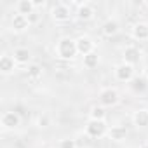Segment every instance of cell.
<instances>
[{"label":"cell","mask_w":148,"mask_h":148,"mask_svg":"<svg viewBox=\"0 0 148 148\" xmlns=\"http://www.w3.org/2000/svg\"><path fill=\"white\" fill-rule=\"evenodd\" d=\"M120 32V25H119V21L117 19H106L103 25H101V33H103V37H106V38H112V37H115L117 33Z\"/></svg>","instance_id":"cell-12"},{"label":"cell","mask_w":148,"mask_h":148,"mask_svg":"<svg viewBox=\"0 0 148 148\" xmlns=\"http://www.w3.org/2000/svg\"><path fill=\"white\" fill-rule=\"evenodd\" d=\"M94 14H96V11L89 2H80L77 7V12H75L79 21H91L94 18Z\"/></svg>","instance_id":"cell-9"},{"label":"cell","mask_w":148,"mask_h":148,"mask_svg":"<svg viewBox=\"0 0 148 148\" xmlns=\"http://www.w3.org/2000/svg\"><path fill=\"white\" fill-rule=\"evenodd\" d=\"M58 148H79V146H77V141L73 139V138H64V139L59 141Z\"/></svg>","instance_id":"cell-23"},{"label":"cell","mask_w":148,"mask_h":148,"mask_svg":"<svg viewBox=\"0 0 148 148\" xmlns=\"http://www.w3.org/2000/svg\"><path fill=\"white\" fill-rule=\"evenodd\" d=\"M52 148H56V146H52Z\"/></svg>","instance_id":"cell-26"},{"label":"cell","mask_w":148,"mask_h":148,"mask_svg":"<svg viewBox=\"0 0 148 148\" xmlns=\"http://www.w3.org/2000/svg\"><path fill=\"white\" fill-rule=\"evenodd\" d=\"M33 12H37V7H35L33 0H19V2H16V14H21V16L28 18Z\"/></svg>","instance_id":"cell-14"},{"label":"cell","mask_w":148,"mask_h":148,"mask_svg":"<svg viewBox=\"0 0 148 148\" xmlns=\"http://www.w3.org/2000/svg\"><path fill=\"white\" fill-rule=\"evenodd\" d=\"M132 124L139 129L148 127V108H138L132 112Z\"/></svg>","instance_id":"cell-15"},{"label":"cell","mask_w":148,"mask_h":148,"mask_svg":"<svg viewBox=\"0 0 148 148\" xmlns=\"http://www.w3.org/2000/svg\"><path fill=\"white\" fill-rule=\"evenodd\" d=\"M75 42H77V51L80 56H87L94 52V42L89 35H80L79 38H75Z\"/></svg>","instance_id":"cell-7"},{"label":"cell","mask_w":148,"mask_h":148,"mask_svg":"<svg viewBox=\"0 0 148 148\" xmlns=\"http://www.w3.org/2000/svg\"><path fill=\"white\" fill-rule=\"evenodd\" d=\"M146 84H148V79L145 80V79H134L132 80V89L136 91V92H143L145 89H146Z\"/></svg>","instance_id":"cell-22"},{"label":"cell","mask_w":148,"mask_h":148,"mask_svg":"<svg viewBox=\"0 0 148 148\" xmlns=\"http://www.w3.org/2000/svg\"><path fill=\"white\" fill-rule=\"evenodd\" d=\"M131 35L134 40L139 42H148V23L146 21H138L131 28Z\"/></svg>","instance_id":"cell-8"},{"label":"cell","mask_w":148,"mask_h":148,"mask_svg":"<svg viewBox=\"0 0 148 148\" xmlns=\"http://www.w3.org/2000/svg\"><path fill=\"white\" fill-rule=\"evenodd\" d=\"M25 75L28 77V80L37 82V80L42 79V68H40L37 63H30V64L26 66V70H25Z\"/></svg>","instance_id":"cell-17"},{"label":"cell","mask_w":148,"mask_h":148,"mask_svg":"<svg viewBox=\"0 0 148 148\" xmlns=\"http://www.w3.org/2000/svg\"><path fill=\"white\" fill-rule=\"evenodd\" d=\"M105 119H106L105 106H101V105L91 106V110H89V120H105Z\"/></svg>","instance_id":"cell-19"},{"label":"cell","mask_w":148,"mask_h":148,"mask_svg":"<svg viewBox=\"0 0 148 148\" xmlns=\"http://www.w3.org/2000/svg\"><path fill=\"white\" fill-rule=\"evenodd\" d=\"M0 124L5 131H11V129H18L21 125V117L16 113V112H4L2 117H0Z\"/></svg>","instance_id":"cell-6"},{"label":"cell","mask_w":148,"mask_h":148,"mask_svg":"<svg viewBox=\"0 0 148 148\" xmlns=\"http://www.w3.org/2000/svg\"><path fill=\"white\" fill-rule=\"evenodd\" d=\"M108 131H110V127L106 125L105 120H89L86 124V129H84L86 136H89L92 139H99V138L108 136Z\"/></svg>","instance_id":"cell-2"},{"label":"cell","mask_w":148,"mask_h":148,"mask_svg":"<svg viewBox=\"0 0 148 148\" xmlns=\"http://www.w3.org/2000/svg\"><path fill=\"white\" fill-rule=\"evenodd\" d=\"M38 18H40V16H38L37 12H33L32 16H28V21H30V25H35V23H38Z\"/></svg>","instance_id":"cell-24"},{"label":"cell","mask_w":148,"mask_h":148,"mask_svg":"<svg viewBox=\"0 0 148 148\" xmlns=\"http://www.w3.org/2000/svg\"><path fill=\"white\" fill-rule=\"evenodd\" d=\"M113 77L115 80L119 82H132L134 80V66L131 64H125V63H120L113 68Z\"/></svg>","instance_id":"cell-5"},{"label":"cell","mask_w":148,"mask_h":148,"mask_svg":"<svg viewBox=\"0 0 148 148\" xmlns=\"http://www.w3.org/2000/svg\"><path fill=\"white\" fill-rule=\"evenodd\" d=\"M30 26H32V25H30V21H28L26 16L14 14V16L11 18V30H12L14 33H23V32H26Z\"/></svg>","instance_id":"cell-10"},{"label":"cell","mask_w":148,"mask_h":148,"mask_svg":"<svg viewBox=\"0 0 148 148\" xmlns=\"http://www.w3.org/2000/svg\"><path fill=\"white\" fill-rule=\"evenodd\" d=\"M16 66H18V63L14 61L12 54L4 52V54H2V58H0V71H2L4 75H11V73H14Z\"/></svg>","instance_id":"cell-11"},{"label":"cell","mask_w":148,"mask_h":148,"mask_svg":"<svg viewBox=\"0 0 148 148\" xmlns=\"http://www.w3.org/2000/svg\"><path fill=\"white\" fill-rule=\"evenodd\" d=\"M51 18L56 23H68L71 19V9H70V5H66L63 2L54 4L51 7Z\"/></svg>","instance_id":"cell-3"},{"label":"cell","mask_w":148,"mask_h":148,"mask_svg":"<svg viewBox=\"0 0 148 148\" xmlns=\"http://www.w3.org/2000/svg\"><path fill=\"white\" fill-rule=\"evenodd\" d=\"M54 52H56V58L63 59V61H71L75 59L79 51H77V42L70 38V37H63L56 42V47H54Z\"/></svg>","instance_id":"cell-1"},{"label":"cell","mask_w":148,"mask_h":148,"mask_svg":"<svg viewBox=\"0 0 148 148\" xmlns=\"http://www.w3.org/2000/svg\"><path fill=\"white\" fill-rule=\"evenodd\" d=\"M99 105L101 106H117L120 101V94L115 87H103L99 91Z\"/></svg>","instance_id":"cell-4"},{"label":"cell","mask_w":148,"mask_h":148,"mask_svg":"<svg viewBox=\"0 0 148 148\" xmlns=\"http://www.w3.org/2000/svg\"><path fill=\"white\" fill-rule=\"evenodd\" d=\"M139 148H148V143H143V145H139Z\"/></svg>","instance_id":"cell-25"},{"label":"cell","mask_w":148,"mask_h":148,"mask_svg":"<svg viewBox=\"0 0 148 148\" xmlns=\"http://www.w3.org/2000/svg\"><path fill=\"white\" fill-rule=\"evenodd\" d=\"M37 125H38L40 129H44V127H49V125H51V117H49V113H47V112H42V113L37 117Z\"/></svg>","instance_id":"cell-21"},{"label":"cell","mask_w":148,"mask_h":148,"mask_svg":"<svg viewBox=\"0 0 148 148\" xmlns=\"http://www.w3.org/2000/svg\"><path fill=\"white\" fill-rule=\"evenodd\" d=\"M125 136H127V131H125V127H122V125H112L110 131H108V138L113 139V141H117V143H119V141H124Z\"/></svg>","instance_id":"cell-18"},{"label":"cell","mask_w":148,"mask_h":148,"mask_svg":"<svg viewBox=\"0 0 148 148\" xmlns=\"http://www.w3.org/2000/svg\"><path fill=\"white\" fill-rule=\"evenodd\" d=\"M12 58H14V61H16L18 64H30V61H32V52H30L26 47H18V49H14Z\"/></svg>","instance_id":"cell-16"},{"label":"cell","mask_w":148,"mask_h":148,"mask_svg":"<svg viewBox=\"0 0 148 148\" xmlns=\"http://www.w3.org/2000/svg\"><path fill=\"white\" fill-rule=\"evenodd\" d=\"M139 58H141V54H139V49L138 47H134V45H129V47H125L124 49V52H122V63H125V64H131V66H134L138 61H139Z\"/></svg>","instance_id":"cell-13"},{"label":"cell","mask_w":148,"mask_h":148,"mask_svg":"<svg viewBox=\"0 0 148 148\" xmlns=\"http://www.w3.org/2000/svg\"><path fill=\"white\" fill-rule=\"evenodd\" d=\"M82 64H84L87 70H92V68H96V66L99 64V54L94 51V52H91V54L84 56V59H82Z\"/></svg>","instance_id":"cell-20"}]
</instances>
